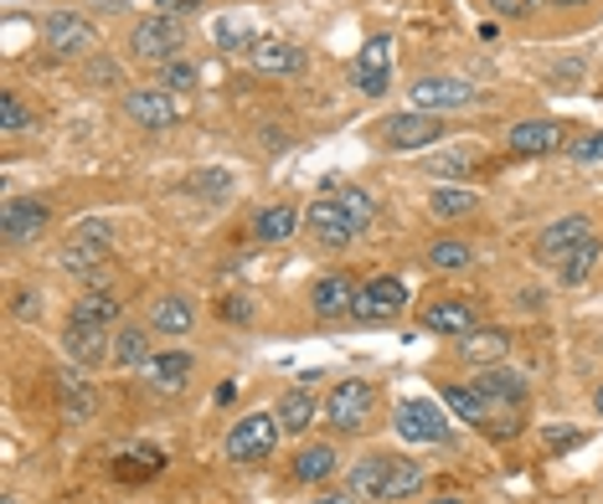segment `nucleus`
<instances>
[{
    "instance_id": "obj_1",
    "label": "nucleus",
    "mask_w": 603,
    "mask_h": 504,
    "mask_svg": "<svg viewBox=\"0 0 603 504\" xmlns=\"http://www.w3.org/2000/svg\"><path fill=\"white\" fill-rule=\"evenodd\" d=\"M181 42H186V26H181V17H165V11H155V17L134 21V32H129V52L140 57V63H175L181 57Z\"/></svg>"
},
{
    "instance_id": "obj_2",
    "label": "nucleus",
    "mask_w": 603,
    "mask_h": 504,
    "mask_svg": "<svg viewBox=\"0 0 603 504\" xmlns=\"http://www.w3.org/2000/svg\"><path fill=\"white\" fill-rule=\"evenodd\" d=\"M279 417L273 412H248V417H238L233 423V432H227V458L233 463H258V458H269L273 453V442H279Z\"/></svg>"
},
{
    "instance_id": "obj_3",
    "label": "nucleus",
    "mask_w": 603,
    "mask_h": 504,
    "mask_svg": "<svg viewBox=\"0 0 603 504\" xmlns=\"http://www.w3.org/2000/svg\"><path fill=\"white\" fill-rule=\"evenodd\" d=\"M109 252H114V227L104 217H83L63 242V269L88 273L98 263H109Z\"/></svg>"
},
{
    "instance_id": "obj_4",
    "label": "nucleus",
    "mask_w": 603,
    "mask_h": 504,
    "mask_svg": "<svg viewBox=\"0 0 603 504\" xmlns=\"http://www.w3.org/2000/svg\"><path fill=\"white\" fill-rule=\"evenodd\" d=\"M351 83H356V94L366 98H381L387 94V83H392V36H366V47L356 52V63H351Z\"/></svg>"
},
{
    "instance_id": "obj_5",
    "label": "nucleus",
    "mask_w": 603,
    "mask_h": 504,
    "mask_svg": "<svg viewBox=\"0 0 603 504\" xmlns=\"http://www.w3.org/2000/svg\"><path fill=\"white\" fill-rule=\"evenodd\" d=\"M42 42H47L52 57H94L98 32L83 17H73V11H52L42 21Z\"/></svg>"
},
{
    "instance_id": "obj_6",
    "label": "nucleus",
    "mask_w": 603,
    "mask_h": 504,
    "mask_svg": "<svg viewBox=\"0 0 603 504\" xmlns=\"http://www.w3.org/2000/svg\"><path fill=\"white\" fill-rule=\"evenodd\" d=\"M372 402H377L372 381H335L331 396H325V423L341 427V432H356L372 417Z\"/></svg>"
},
{
    "instance_id": "obj_7",
    "label": "nucleus",
    "mask_w": 603,
    "mask_h": 504,
    "mask_svg": "<svg viewBox=\"0 0 603 504\" xmlns=\"http://www.w3.org/2000/svg\"><path fill=\"white\" fill-rule=\"evenodd\" d=\"M381 140L392 144V150H423V144L444 140V119L439 113H418V109L387 113L381 119Z\"/></svg>"
},
{
    "instance_id": "obj_8",
    "label": "nucleus",
    "mask_w": 603,
    "mask_h": 504,
    "mask_svg": "<svg viewBox=\"0 0 603 504\" xmlns=\"http://www.w3.org/2000/svg\"><path fill=\"white\" fill-rule=\"evenodd\" d=\"M125 113L140 129H175L181 119H186V103H175L171 88H129Z\"/></svg>"
},
{
    "instance_id": "obj_9",
    "label": "nucleus",
    "mask_w": 603,
    "mask_h": 504,
    "mask_svg": "<svg viewBox=\"0 0 603 504\" xmlns=\"http://www.w3.org/2000/svg\"><path fill=\"white\" fill-rule=\"evenodd\" d=\"M588 237H593V221L572 211V217L552 221V227H541L537 242H531V258H537V263H562V258H572V252L583 248Z\"/></svg>"
},
{
    "instance_id": "obj_10",
    "label": "nucleus",
    "mask_w": 603,
    "mask_h": 504,
    "mask_svg": "<svg viewBox=\"0 0 603 504\" xmlns=\"http://www.w3.org/2000/svg\"><path fill=\"white\" fill-rule=\"evenodd\" d=\"M475 98V88L464 78H418L408 88V109L418 113H444V109H464Z\"/></svg>"
},
{
    "instance_id": "obj_11",
    "label": "nucleus",
    "mask_w": 603,
    "mask_h": 504,
    "mask_svg": "<svg viewBox=\"0 0 603 504\" xmlns=\"http://www.w3.org/2000/svg\"><path fill=\"white\" fill-rule=\"evenodd\" d=\"M408 304V288H402V278H372V284L356 294V304H351V319H362V325H377V319H392L397 309Z\"/></svg>"
},
{
    "instance_id": "obj_12",
    "label": "nucleus",
    "mask_w": 603,
    "mask_h": 504,
    "mask_svg": "<svg viewBox=\"0 0 603 504\" xmlns=\"http://www.w3.org/2000/svg\"><path fill=\"white\" fill-rule=\"evenodd\" d=\"M304 227L325 242V248H346V242H356V221L341 211V201H335V190L331 196H320V201H310V211H304Z\"/></svg>"
},
{
    "instance_id": "obj_13",
    "label": "nucleus",
    "mask_w": 603,
    "mask_h": 504,
    "mask_svg": "<svg viewBox=\"0 0 603 504\" xmlns=\"http://www.w3.org/2000/svg\"><path fill=\"white\" fill-rule=\"evenodd\" d=\"M392 427L402 442H444L449 438V417H439L433 402H402Z\"/></svg>"
},
{
    "instance_id": "obj_14",
    "label": "nucleus",
    "mask_w": 603,
    "mask_h": 504,
    "mask_svg": "<svg viewBox=\"0 0 603 504\" xmlns=\"http://www.w3.org/2000/svg\"><path fill=\"white\" fill-rule=\"evenodd\" d=\"M248 63L263 78H294V73H304V52L294 42H284V36H258L254 47H248Z\"/></svg>"
},
{
    "instance_id": "obj_15",
    "label": "nucleus",
    "mask_w": 603,
    "mask_h": 504,
    "mask_svg": "<svg viewBox=\"0 0 603 504\" xmlns=\"http://www.w3.org/2000/svg\"><path fill=\"white\" fill-rule=\"evenodd\" d=\"M475 392L485 396L491 407H521L526 396H531V381H526L521 371H510V365H480Z\"/></svg>"
},
{
    "instance_id": "obj_16",
    "label": "nucleus",
    "mask_w": 603,
    "mask_h": 504,
    "mask_svg": "<svg viewBox=\"0 0 603 504\" xmlns=\"http://www.w3.org/2000/svg\"><path fill=\"white\" fill-rule=\"evenodd\" d=\"M47 201H11L6 211H0V232H6V242H17V248H26V242H36V237L47 232Z\"/></svg>"
},
{
    "instance_id": "obj_17",
    "label": "nucleus",
    "mask_w": 603,
    "mask_h": 504,
    "mask_svg": "<svg viewBox=\"0 0 603 504\" xmlns=\"http://www.w3.org/2000/svg\"><path fill=\"white\" fill-rule=\"evenodd\" d=\"M356 294H362V284H356L351 273H325L315 284V294H310V309H315L320 319H346Z\"/></svg>"
},
{
    "instance_id": "obj_18",
    "label": "nucleus",
    "mask_w": 603,
    "mask_h": 504,
    "mask_svg": "<svg viewBox=\"0 0 603 504\" xmlns=\"http://www.w3.org/2000/svg\"><path fill=\"white\" fill-rule=\"evenodd\" d=\"M423 330L429 335H454V340H464V335H475L480 325H475V309L464 299H433V304H423Z\"/></svg>"
},
{
    "instance_id": "obj_19",
    "label": "nucleus",
    "mask_w": 603,
    "mask_h": 504,
    "mask_svg": "<svg viewBox=\"0 0 603 504\" xmlns=\"http://www.w3.org/2000/svg\"><path fill=\"white\" fill-rule=\"evenodd\" d=\"M63 350H67V355H73L78 365H98V361H109V355H114L109 330H104V325H83V319H67Z\"/></svg>"
},
{
    "instance_id": "obj_20",
    "label": "nucleus",
    "mask_w": 603,
    "mask_h": 504,
    "mask_svg": "<svg viewBox=\"0 0 603 504\" xmlns=\"http://www.w3.org/2000/svg\"><path fill=\"white\" fill-rule=\"evenodd\" d=\"M510 150L516 155H552V150H562V124L557 119H526V124L510 129Z\"/></svg>"
},
{
    "instance_id": "obj_21",
    "label": "nucleus",
    "mask_w": 603,
    "mask_h": 504,
    "mask_svg": "<svg viewBox=\"0 0 603 504\" xmlns=\"http://www.w3.org/2000/svg\"><path fill=\"white\" fill-rule=\"evenodd\" d=\"M57 407H63V423H88L98 412V396L78 371H63V381H57Z\"/></svg>"
},
{
    "instance_id": "obj_22",
    "label": "nucleus",
    "mask_w": 603,
    "mask_h": 504,
    "mask_svg": "<svg viewBox=\"0 0 603 504\" xmlns=\"http://www.w3.org/2000/svg\"><path fill=\"white\" fill-rule=\"evenodd\" d=\"M300 221H304L300 206H289V201L263 206V211L254 217V237L258 242H289V237L300 232Z\"/></svg>"
},
{
    "instance_id": "obj_23",
    "label": "nucleus",
    "mask_w": 603,
    "mask_h": 504,
    "mask_svg": "<svg viewBox=\"0 0 603 504\" xmlns=\"http://www.w3.org/2000/svg\"><path fill=\"white\" fill-rule=\"evenodd\" d=\"M191 371H196V361H191L186 350H165V355H155V361L144 365V376H150L155 392H181L191 381Z\"/></svg>"
},
{
    "instance_id": "obj_24",
    "label": "nucleus",
    "mask_w": 603,
    "mask_h": 504,
    "mask_svg": "<svg viewBox=\"0 0 603 504\" xmlns=\"http://www.w3.org/2000/svg\"><path fill=\"white\" fill-rule=\"evenodd\" d=\"M387 469H392V458L387 453H366L356 469L346 473V489L356 500H381V489H387Z\"/></svg>"
},
{
    "instance_id": "obj_25",
    "label": "nucleus",
    "mask_w": 603,
    "mask_h": 504,
    "mask_svg": "<svg viewBox=\"0 0 603 504\" xmlns=\"http://www.w3.org/2000/svg\"><path fill=\"white\" fill-rule=\"evenodd\" d=\"M191 325H196V309H191V299H181V294H165V299H155V309H150V330L155 335H191Z\"/></svg>"
},
{
    "instance_id": "obj_26",
    "label": "nucleus",
    "mask_w": 603,
    "mask_h": 504,
    "mask_svg": "<svg viewBox=\"0 0 603 504\" xmlns=\"http://www.w3.org/2000/svg\"><path fill=\"white\" fill-rule=\"evenodd\" d=\"M506 350H510L506 330H475V335H464L460 340V355L464 361H475V365H500L506 361Z\"/></svg>"
},
{
    "instance_id": "obj_27",
    "label": "nucleus",
    "mask_w": 603,
    "mask_h": 504,
    "mask_svg": "<svg viewBox=\"0 0 603 504\" xmlns=\"http://www.w3.org/2000/svg\"><path fill=\"white\" fill-rule=\"evenodd\" d=\"M335 463H341V458H335L331 442H310V448L294 458V479H300V484H325L335 473Z\"/></svg>"
},
{
    "instance_id": "obj_28",
    "label": "nucleus",
    "mask_w": 603,
    "mask_h": 504,
    "mask_svg": "<svg viewBox=\"0 0 603 504\" xmlns=\"http://www.w3.org/2000/svg\"><path fill=\"white\" fill-rule=\"evenodd\" d=\"M429 211L439 221H460V217H475L480 211V196L475 190H460V186H439L429 196Z\"/></svg>"
},
{
    "instance_id": "obj_29",
    "label": "nucleus",
    "mask_w": 603,
    "mask_h": 504,
    "mask_svg": "<svg viewBox=\"0 0 603 504\" xmlns=\"http://www.w3.org/2000/svg\"><path fill=\"white\" fill-rule=\"evenodd\" d=\"M273 417H279V427L284 432H304V427L315 423V402H310V392H284L279 396V407H273Z\"/></svg>"
},
{
    "instance_id": "obj_30",
    "label": "nucleus",
    "mask_w": 603,
    "mask_h": 504,
    "mask_svg": "<svg viewBox=\"0 0 603 504\" xmlns=\"http://www.w3.org/2000/svg\"><path fill=\"white\" fill-rule=\"evenodd\" d=\"M418 484H423V463H413V458H392L381 500H408V494H418Z\"/></svg>"
},
{
    "instance_id": "obj_31",
    "label": "nucleus",
    "mask_w": 603,
    "mask_h": 504,
    "mask_svg": "<svg viewBox=\"0 0 603 504\" xmlns=\"http://www.w3.org/2000/svg\"><path fill=\"white\" fill-rule=\"evenodd\" d=\"M444 402L454 417H464V423H475V427H485V417H491V402L475 386H444Z\"/></svg>"
},
{
    "instance_id": "obj_32",
    "label": "nucleus",
    "mask_w": 603,
    "mask_h": 504,
    "mask_svg": "<svg viewBox=\"0 0 603 504\" xmlns=\"http://www.w3.org/2000/svg\"><path fill=\"white\" fill-rule=\"evenodd\" d=\"M212 42H217L223 52H243V47H254V42H258V32H254V21H248V17H217Z\"/></svg>"
},
{
    "instance_id": "obj_33",
    "label": "nucleus",
    "mask_w": 603,
    "mask_h": 504,
    "mask_svg": "<svg viewBox=\"0 0 603 504\" xmlns=\"http://www.w3.org/2000/svg\"><path fill=\"white\" fill-rule=\"evenodd\" d=\"M73 319H83V325H119V299L114 294H83L78 304H73Z\"/></svg>"
},
{
    "instance_id": "obj_34",
    "label": "nucleus",
    "mask_w": 603,
    "mask_h": 504,
    "mask_svg": "<svg viewBox=\"0 0 603 504\" xmlns=\"http://www.w3.org/2000/svg\"><path fill=\"white\" fill-rule=\"evenodd\" d=\"M114 361L119 365H150L155 361V355H150V330H134V325H129V330H119V340H114Z\"/></svg>"
},
{
    "instance_id": "obj_35",
    "label": "nucleus",
    "mask_w": 603,
    "mask_h": 504,
    "mask_svg": "<svg viewBox=\"0 0 603 504\" xmlns=\"http://www.w3.org/2000/svg\"><path fill=\"white\" fill-rule=\"evenodd\" d=\"M165 469V453L160 448H129V453H119V463H114V473L119 479H150V473Z\"/></svg>"
},
{
    "instance_id": "obj_36",
    "label": "nucleus",
    "mask_w": 603,
    "mask_h": 504,
    "mask_svg": "<svg viewBox=\"0 0 603 504\" xmlns=\"http://www.w3.org/2000/svg\"><path fill=\"white\" fill-rule=\"evenodd\" d=\"M599 237H588V242H583V248H578V252H572V258H562V263H557V273H562V284H568V288H578V284H583V278H588V273H593V263H599Z\"/></svg>"
},
{
    "instance_id": "obj_37",
    "label": "nucleus",
    "mask_w": 603,
    "mask_h": 504,
    "mask_svg": "<svg viewBox=\"0 0 603 504\" xmlns=\"http://www.w3.org/2000/svg\"><path fill=\"white\" fill-rule=\"evenodd\" d=\"M429 263L433 269H449L460 273L475 263V252H470V242H454V237H439V242H429Z\"/></svg>"
},
{
    "instance_id": "obj_38",
    "label": "nucleus",
    "mask_w": 603,
    "mask_h": 504,
    "mask_svg": "<svg viewBox=\"0 0 603 504\" xmlns=\"http://www.w3.org/2000/svg\"><path fill=\"white\" fill-rule=\"evenodd\" d=\"M335 201H341V211H346L351 221H356V232L372 227V211H377V206H372V196H366L362 186H335Z\"/></svg>"
},
{
    "instance_id": "obj_39",
    "label": "nucleus",
    "mask_w": 603,
    "mask_h": 504,
    "mask_svg": "<svg viewBox=\"0 0 603 504\" xmlns=\"http://www.w3.org/2000/svg\"><path fill=\"white\" fill-rule=\"evenodd\" d=\"M470 165H475V155H470V150H449V155L429 160V165H423V171H429L433 180H460V175L470 171Z\"/></svg>"
},
{
    "instance_id": "obj_40",
    "label": "nucleus",
    "mask_w": 603,
    "mask_h": 504,
    "mask_svg": "<svg viewBox=\"0 0 603 504\" xmlns=\"http://www.w3.org/2000/svg\"><path fill=\"white\" fill-rule=\"evenodd\" d=\"M0 129L6 134H21V129H36V119L26 113V103H21L17 94H0Z\"/></svg>"
},
{
    "instance_id": "obj_41",
    "label": "nucleus",
    "mask_w": 603,
    "mask_h": 504,
    "mask_svg": "<svg viewBox=\"0 0 603 504\" xmlns=\"http://www.w3.org/2000/svg\"><path fill=\"white\" fill-rule=\"evenodd\" d=\"M196 78H202V73H196L191 63H181V57L160 67V88H171V94H186V88H196Z\"/></svg>"
},
{
    "instance_id": "obj_42",
    "label": "nucleus",
    "mask_w": 603,
    "mask_h": 504,
    "mask_svg": "<svg viewBox=\"0 0 603 504\" xmlns=\"http://www.w3.org/2000/svg\"><path fill=\"white\" fill-rule=\"evenodd\" d=\"M541 448L547 453H572V448H583V432L578 427H541Z\"/></svg>"
},
{
    "instance_id": "obj_43",
    "label": "nucleus",
    "mask_w": 603,
    "mask_h": 504,
    "mask_svg": "<svg viewBox=\"0 0 603 504\" xmlns=\"http://www.w3.org/2000/svg\"><path fill=\"white\" fill-rule=\"evenodd\" d=\"M568 150V160H578V165H599L603 160V134H578L572 144H562Z\"/></svg>"
},
{
    "instance_id": "obj_44",
    "label": "nucleus",
    "mask_w": 603,
    "mask_h": 504,
    "mask_svg": "<svg viewBox=\"0 0 603 504\" xmlns=\"http://www.w3.org/2000/svg\"><path fill=\"white\" fill-rule=\"evenodd\" d=\"M223 319H233V325H248V319H254V304L238 299V294H227V299H223Z\"/></svg>"
},
{
    "instance_id": "obj_45",
    "label": "nucleus",
    "mask_w": 603,
    "mask_h": 504,
    "mask_svg": "<svg viewBox=\"0 0 603 504\" xmlns=\"http://www.w3.org/2000/svg\"><path fill=\"white\" fill-rule=\"evenodd\" d=\"M491 6L500 11V17H521V11H531L537 0H491Z\"/></svg>"
},
{
    "instance_id": "obj_46",
    "label": "nucleus",
    "mask_w": 603,
    "mask_h": 504,
    "mask_svg": "<svg viewBox=\"0 0 603 504\" xmlns=\"http://www.w3.org/2000/svg\"><path fill=\"white\" fill-rule=\"evenodd\" d=\"M155 6L165 11V17H186V11H196L202 0H155Z\"/></svg>"
},
{
    "instance_id": "obj_47",
    "label": "nucleus",
    "mask_w": 603,
    "mask_h": 504,
    "mask_svg": "<svg viewBox=\"0 0 603 504\" xmlns=\"http://www.w3.org/2000/svg\"><path fill=\"white\" fill-rule=\"evenodd\" d=\"M356 500V494H331V489H325V494H320V500H310V504H351Z\"/></svg>"
},
{
    "instance_id": "obj_48",
    "label": "nucleus",
    "mask_w": 603,
    "mask_h": 504,
    "mask_svg": "<svg viewBox=\"0 0 603 504\" xmlns=\"http://www.w3.org/2000/svg\"><path fill=\"white\" fill-rule=\"evenodd\" d=\"M429 504H470V500H460V494H439V500H429Z\"/></svg>"
},
{
    "instance_id": "obj_49",
    "label": "nucleus",
    "mask_w": 603,
    "mask_h": 504,
    "mask_svg": "<svg viewBox=\"0 0 603 504\" xmlns=\"http://www.w3.org/2000/svg\"><path fill=\"white\" fill-rule=\"evenodd\" d=\"M537 6H588V0H537Z\"/></svg>"
},
{
    "instance_id": "obj_50",
    "label": "nucleus",
    "mask_w": 603,
    "mask_h": 504,
    "mask_svg": "<svg viewBox=\"0 0 603 504\" xmlns=\"http://www.w3.org/2000/svg\"><path fill=\"white\" fill-rule=\"evenodd\" d=\"M593 407H599V417H603V386H599V392H593Z\"/></svg>"
},
{
    "instance_id": "obj_51",
    "label": "nucleus",
    "mask_w": 603,
    "mask_h": 504,
    "mask_svg": "<svg viewBox=\"0 0 603 504\" xmlns=\"http://www.w3.org/2000/svg\"><path fill=\"white\" fill-rule=\"evenodd\" d=\"M0 504H17V500H0Z\"/></svg>"
}]
</instances>
